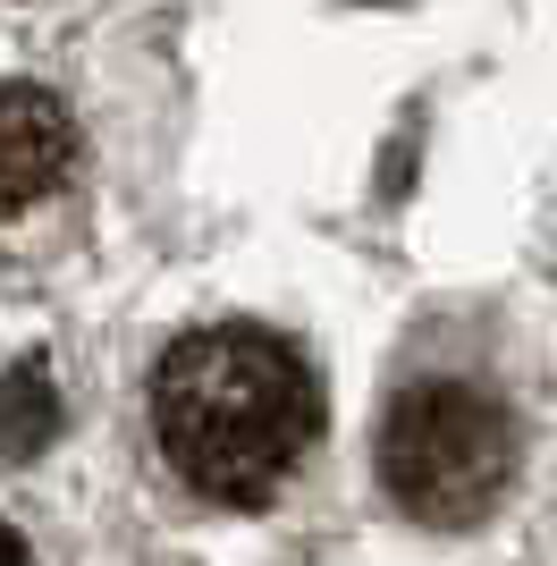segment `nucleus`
I'll return each mask as SVG.
<instances>
[{
    "instance_id": "obj_4",
    "label": "nucleus",
    "mask_w": 557,
    "mask_h": 566,
    "mask_svg": "<svg viewBox=\"0 0 557 566\" xmlns=\"http://www.w3.org/2000/svg\"><path fill=\"white\" fill-rule=\"evenodd\" d=\"M60 423H69V406H60V389H51L43 364H9L0 373V457L18 465V457H43L51 440H60Z\"/></svg>"
},
{
    "instance_id": "obj_5",
    "label": "nucleus",
    "mask_w": 557,
    "mask_h": 566,
    "mask_svg": "<svg viewBox=\"0 0 557 566\" xmlns=\"http://www.w3.org/2000/svg\"><path fill=\"white\" fill-rule=\"evenodd\" d=\"M0 566H25V542L9 533V524H0Z\"/></svg>"
},
{
    "instance_id": "obj_2",
    "label": "nucleus",
    "mask_w": 557,
    "mask_h": 566,
    "mask_svg": "<svg viewBox=\"0 0 557 566\" xmlns=\"http://www.w3.org/2000/svg\"><path fill=\"white\" fill-rule=\"evenodd\" d=\"M515 457H524V431H515L507 398H490L482 380H456V373L406 380L380 415V440H371L380 491L414 524H440V533L482 524L507 499Z\"/></svg>"
},
{
    "instance_id": "obj_3",
    "label": "nucleus",
    "mask_w": 557,
    "mask_h": 566,
    "mask_svg": "<svg viewBox=\"0 0 557 566\" xmlns=\"http://www.w3.org/2000/svg\"><path fill=\"white\" fill-rule=\"evenodd\" d=\"M76 169V118L43 85H0V220L34 212L69 187Z\"/></svg>"
},
{
    "instance_id": "obj_1",
    "label": "nucleus",
    "mask_w": 557,
    "mask_h": 566,
    "mask_svg": "<svg viewBox=\"0 0 557 566\" xmlns=\"http://www.w3.org/2000/svg\"><path fill=\"white\" fill-rule=\"evenodd\" d=\"M153 440L195 499L262 507L322 440V380L278 331H186L153 373Z\"/></svg>"
}]
</instances>
